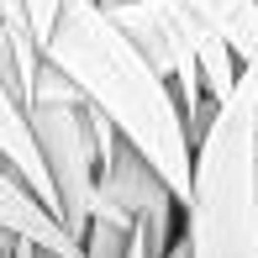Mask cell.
Returning <instances> with one entry per match:
<instances>
[{
    "label": "cell",
    "instance_id": "obj_1",
    "mask_svg": "<svg viewBox=\"0 0 258 258\" xmlns=\"http://www.w3.org/2000/svg\"><path fill=\"white\" fill-rule=\"evenodd\" d=\"M42 58L53 69H63L100 116H111L116 132L163 174L174 201L179 206L190 201L195 143H190V126H184L179 95L148 63V53L105 16L100 0H63Z\"/></svg>",
    "mask_w": 258,
    "mask_h": 258
},
{
    "label": "cell",
    "instance_id": "obj_2",
    "mask_svg": "<svg viewBox=\"0 0 258 258\" xmlns=\"http://www.w3.org/2000/svg\"><path fill=\"white\" fill-rule=\"evenodd\" d=\"M190 258H258V74L216 105L195 143V179L184 201Z\"/></svg>",
    "mask_w": 258,
    "mask_h": 258
},
{
    "label": "cell",
    "instance_id": "obj_3",
    "mask_svg": "<svg viewBox=\"0 0 258 258\" xmlns=\"http://www.w3.org/2000/svg\"><path fill=\"white\" fill-rule=\"evenodd\" d=\"M32 132L48 158L53 190H58V216L74 237H85L90 216H95V190H100V137H95V105L85 90L42 58V74L32 85ZM85 248V242H79Z\"/></svg>",
    "mask_w": 258,
    "mask_h": 258
},
{
    "label": "cell",
    "instance_id": "obj_4",
    "mask_svg": "<svg viewBox=\"0 0 258 258\" xmlns=\"http://www.w3.org/2000/svg\"><path fill=\"white\" fill-rule=\"evenodd\" d=\"M0 227L27 237V242H37V248H48V253H58V258H85L79 237L32 195V184L21 179L6 158H0Z\"/></svg>",
    "mask_w": 258,
    "mask_h": 258
},
{
    "label": "cell",
    "instance_id": "obj_5",
    "mask_svg": "<svg viewBox=\"0 0 258 258\" xmlns=\"http://www.w3.org/2000/svg\"><path fill=\"white\" fill-rule=\"evenodd\" d=\"M0 158H6L11 169L32 184V195L58 216V190H53L48 158H42V148H37V132H32V116H27L21 95L6 85V79H0ZM58 221H63V216H58Z\"/></svg>",
    "mask_w": 258,
    "mask_h": 258
},
{
    "label": "cell",
    "instance_id": "obj_6",
    "mask_svg": "<svg viewBox=\"0 0 258 258\" xmlns=\"http://www.w3.org/2000/svg\"><path fill=\"white\" fill-rule=\"evenodd\" d=\"M201 79H206V95L216 100V105L237 90L242 63H237V53H232L227 37H206V42H201Z\"/></svg>",
    "mask_w": 258,
    "mask_h": 258
},
{
    "label": "cell",
    "instance_id": "obj_7",
    "mask_svg": "<svg viewBox=\"0 0 258 258\" xmlns=\"http://www.w3.org/2000/svg\"><path fill=\"white\" fill-rule=\"evenodd\" d=\"M27 6H32V27H37V42L48 48L53 21H58V11H63V0H27Z\"/></svg>",
    "mask_w": 258,
    "mask_h": 258
},
{
    "label": "cell",
    "instance_id": "obj_8",
    "mask_svg": "<svg viewBox=\"0 0 258 258\" xmlns=\"http://www.w3.org/2000/svg\"><path fill=\"white\" fill-rule=\"evenodd\" d=\"M126 258H158L153 242H148V227H143V221H137V232H132V248H126Z\"/></svg>",
    "mask_w": 258,
    "mask_h": 258
},
{
    "label": "cell",
    "instance_id": "obj_9",
    "mask_svg": "<svg viewBox=\"0 0 258 258\" xmlns=\"http://www.w3.org/2000/svg\"><path fill=\"white\" fill-rule=\"evenodd\" d=\"M16 242H21L16 232H6V227H0V258H16Z\"/></svg>",
    "mask_w": 258,
    "mask_h": 258
},
{
    "label": "cell",
    "instance_id": "obj_10",
    "mask_svg": "<svg viewBox=\"0 0 258 258\" xmlns=\"http://www.w3.org/2000/svg\"><path fill=\"white\" fill-rule=\"evenodd\" d=\"M163 258H190V237H184V232H179V237H174V248L163 253Z\"/></svg>",
    "mask_w": 258,
    "mask_h": 258
}]
</instances>
